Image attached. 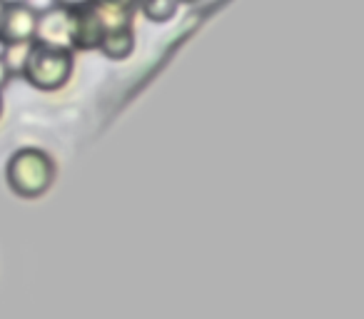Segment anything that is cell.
<instances>
[{
  "label": "cell",
  "mask_w": 364,
  "mask_h": 319,
  "mask_svg": "<svg viewBox=\"0 0 364 319\" xmlns=\"http://www.w3.org/2000/svg\"><path fill=\"white\" fill-rule=\"evenodd\" d=\"M73 70H75V55L70 48L33 40L23 60L21 75L36 90L55 92L68 85Z\"/></svg>",
  "instance_id": "6da1fadb"
},
{
  "label": "cell",
  "mask_w": 364,
  "mask_h": 319,
  "mask_svg": "<svg viewBox=\"0 0 364 319\" xmlns=\"http://www.w3.org/2000/svg\"><path fill=\"white\" fill-rule=\"evenodd\" d=\"M105 23L92 3L70 8V48L73 50H97L105 36Z\"/></svg>",
  "instance_id": "277c9868"
},
{
  "label": "cell",
  "mask_w": 364,
  "mask_h": 319,
  "mask_svg": "<svg viewBox=\"0 0 364 319\" xmlns=\"http://www.w3.org/2000/svg\"><path fill=\"white\" fill-rule=\"evenodd\" d=\"M38 33V11L26 0L6 3L3 21H0V45H23L33 43Z\"/></svg>",
  "instance_id": "3957f363"
},
{
  "label": "cell",
  "mask_w": 364,
  "mask_h": 319,
  "mask_svg": "<svg viewBox=\"0 0 364 319\" xmlns=\"http://www.w3.org/2000/svg\"><path fill=\"white\" fill-rule=\"evenodd\" d=\"M97 50H100L107 60H127V58L135 53V31H132V26L107 28Z\"/></svg>",
  "instance_id": "8992f818"
},
{
  "label": "cell",
  "mask_w": 364,
  "mask_h": 319,
  "mask_svg": "<svg viewBox=\"0 0 364 319\" xmlns=\"http://www.w3.org/2000/svg\"><path fill=\"white\" fill-rule=\"evenodd\" d=\"M92 3H107V6H135L137 0H92Z\"/></svg>",
  "instance_id": "30bf717a"
},
{
  "label": "cell",
  "mask_w": 364,
  "mask_h": 319,
  "mask_svg": "<svg viewBox=\"0 0 364 319\" xmlns=\"http://www.w3.org/2000/svg\"><path fill=\"white\" fill-rule=\"evenodd\" d=\"M55 6H63V8H77V6H85L90 0H53Z\"/></svg>",
  "instance_id": "9c48e42d"
},
{
  "label": "cell",
  "mask_w": 364,
  "mask_h": 319,
  "mask_svg": "<svg viewBox=\"0 0 364 319\" xmlns=\"http://www.w3.org/2000/svg\"><path fill=\"white\" fill-rule=\"evenodd\" d=\"M55 160L41 147H21L6 165L8 188L23 200H38L55 183Z\"/></svg>",
  "instance_id": "7a4b0ae2"
},
{
  "label": "cell",
  "mask_w": 364,
  "mask_h": 319,
  "mask_svg": "<svg viewBox=\"0 0 364 319\" xmlns=\"http://www.w3.org/2000/svg\"><path fill=\"white\" fill-rule=\"evenodd\" d=\"M36 40L70 48V8L53 6V8H48V11L38 13Z\"/></svg>",
  "instance_id": "5b68a950"
},
{
  "label": "cell",
  "mask_w": 364,
  "mask_h": 319,
  "mask_svg": "<svg viewBox=\"0 0 364 319\" xmlns=\"http://www.w3.org/2000/svg\"><path fill=\"white\" fill-rule=\"evenodd\" d=\"M177 8H180L177 0H140V13L155 26L170 23L177 16Z\"/></svg>",
  "instance_id": "52a82bcc"
},
{
  "label": "cell",
  "mask_w": 364,
  "mask_h": 319,
  "mask_svg": "<svg viewBox=\"0 0 364 319\" xmlns=\"http://www.w3.org/2000/svg\"><path fill=\"white\" fill-rule=\"evenodd\" d=\"M3 11H6V0H0V21H3Z\"/></svg>",
  "instance_id": "8fae6325"
},
{
  "label": "cell",
  "mask_w": 364,
  "mask_h": 319,
  "mask_svg": "<svg viewBox=\"0 0 364 319\" xmlns=\"http://www.w3.org/2000/svg\"><path fill=\"white\" fill-rule=\"evenodd\" d=\"M177 3H180V6H182V3H185V6H190V3H198V0H177Z\"/></svg>",
  "instance_id": "7c38bea8"
},
{
  "label": "cell",
  "mask_w": 364,
  "mask_h": 319,
  "mask_svg": "<svg viewBox=\"0 0 364 319\" xmlns=\"http://www.w3.org/2000/svg\"><path fill=\"white\" fill-rule=\"evenodd\" d=\"M0 115H3V97H0Z\"/></svg>",
  "instance_id": "4fadbf2b"
},
{
  "label": "cell",
  "mask_w": 364,
  "mask_h": 319,
  "mask_svg": "<svg viewBox=\"0 0 364 319\" xmlns=\"http://www.w3.org/2000/svg\"><path fill=\"white\" fill-rule=\"evenodd\" d=\"M11 75H13V70H11V65H8V60H6V55L0 53V90L8 85V80H11Z\"/></svg>",
  "instance_id": "ba28073f"
}]
</instances>
